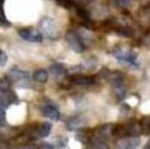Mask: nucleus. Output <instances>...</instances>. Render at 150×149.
Segmentation results:
<instances>
[{
	"label": "nucleus",
	"instance_id": "ddd939ff",
	"mask_svg": "<svg viewBox=\"0 0 150 149\" xmlns=\"http://www.w3.org/2000/svg\"><path fill=\"white\" fill-rule=\"evenodd\" d=\"M49 71H50V73L54 76H59L64 75L67 72L66 68H64V66L62 64H61V63H54V64H53L49 68Z\"/></svg>",
	"mask_w": 150,
	"mask_h": 149
},
{
	"label": "nucleus",
	"instance_id": "39448f33",
	"mask_svg": "<svg viewBox=\"0 0 150 149\" xmlns=\"http://www.w3.org/2000/svg\"><path fill=\"white\" fill-rule=\"evenodd\" d=\"M66 41L68 42L70 48L76 53H83L85 49V45L80 37V35L75 31H69L65 36Z\"/></svg>",
	"mask_w": 150,
	"mask_h": 149
},
{
	"label": "nucleus",
	"instance_id": "412c9836",
	"mask_svg": "<svg viewBox=\"0 0 150 149\" xmlns=\"http://www.w3.org/2000/svg\"><path fill=\"white\" fill-rule=\"evenodd\" d=\"M149 130H150V119H149Z\"/></svg>",
	"mask_w": 150,
	"mask_h": 149
},
{
	"label": "nucleus",
	"instance_id": "f3484780",
	"mask_svg": "<svg viewBox=\"0 0 150 149\" xmlns=\"http://www.w3.org/2000/svg\"><path fill=\"white\" fill-rule=\"evenodd\" d=\"M5 109L0 106V123H4L5 120Z\"/></svg>",
	"mask_w": 150,
	"mask_h": 149
},
{
	"label": "nucleus",
	"instance_id": "7ed1b4c3",
	"mask_svg": "<svg viewBox=\"0 0 150 149\" xmlns=\"http://www.w3.org/2000/svg\"><path fill=\"white\" fill-rule=\"evenodd\" d=\"M40 27L42 33L51 40H55L59 37V29L55 21L49 17L43 18L40 22Z\"/></svg>",
	"mask_w": 150,
	"mask_h": 149
},
{
	"label": "nucleus",
	"instance_id": "6ab92c4d",
	"mask_svg": "<svg viewBox=\"0 0 150 149\" xmlns=\"http://www.w3.org/2000/svg\"><path fill=\"white\" fill-rule=\"evenodd\" d=\"M145 148H150V140L149 141V142L145 145Z\"/></svg>",
	"mask_w": 150,
	"mask_h": 149
},
{
	"label": "nucleus",
	"instance_id": "f03ea898",
	"mask_svg": "<svg viewBox=\"0 0 150 149\" xmlns=\"http://www.w3.org/2000/svg\"><path fill=\"white\" fill-rule=\"evenodd\" d=\"M112 54L120 62H126L135 68H139L140 66L137 54L134 52L131 51L130 49H127L120 46H117L113 47V49L112 50Z\"/></svg>",
	"mask_w": 150,
	"mask_h": 149
},
{
	"label": "nucleus",
	"instance_id": "9b49d317",
	"mask_svg": "<svg viewBox=\"0 0 150 149\" xmlns=\"http://www.w3.org/2000/svg\"><path fill=\"white\" fill-rule=\"evenodd\" d=\"M52 130V124L50 122H44L42 123L38 130L35 132L36 138H46L50 134V132Z\"/></svg>",
	"mask_w": 150,
	"mask_h": 149
},
{
	"label": "nucleus",
	"instance_id": "0eeeda50",
	"mask_svg": "<svg viewBox=\"0 0 150 149\" xmlns=\"http://www.w3.org/2000/svg\"><path fill=\"white\" fill-rule=\"evenodd\" d=\"M6 77L11 82L18 83L20 81L27 80L29 78V73L27 71L22 70L17 67H12L8 70V72L6 74Z\"/></svg>",
	"mask_w": 150,
	"mask_h": 149
},
{
	"label": "nucleus",
	"instance_id": "1a4fd4ad",
	"mask_svg": "<svg viewBox=\"0 0 150 149\" xmlns=\"http://www.w3.org/2000/svg\"><path fill=\"white\" fill-rule=\"evenodd\" d=\"M141 144V139L138 136L123 137L115 144L117 148H135Z\"/></svg>",
	"mask_w": 150,
	"mask_h": 149
},
{
	"label": "nucleus",
	"instance_id": "423d86ee",
	"mask_svg": "<svg viewBox=\"0 0 150 149\" xmlns=\"http://www.w3.org/2000/svg\"><path fill=\"white\" fill-rule=\"evenodd\" d=\"M18 34L25 40L31 42H41L43 40L42 32L30 28H22L18 31Z\"/></svg>",
	"mask_w": 150,
	"mask_h": 149
},
{
	"label": "nucleus",
	"instance_id": "dca6fc26",
	"mask_svg": "<svg viewBox=\"0 0 150 149\" xmlns=\"http://www.w3.org/2000/svg\"><path fill=\"white\" fill-rule=\"evenodd\" d=\"M7 55H6V54L3 51V50H1L0 49V66H4L5 65V63L7 62Z\"/></svg>",
	"mask_w": 150,
	"mask_h": 149
},
{
	"label": "nucleus",
	"instance_id": "20e7f679",
	"mask_svg": "<svg viewBox=\"0 0 150 149\" xmlns=\"http://www.w3.org/2000/svg\"><path fill=\"white\" fill-rule=\"evenodd\" d=\"M141 131L140 124L137 121H131L120 126V127H114L113 135H118L121 138L127 136H138Z\"/></svg>",
	"mask_w": 150,
	"mask_h": 149
},
{
	"label": "nucleus",
	"instance_id": "2eb2a0df",
	"mask_svg": "<svg viewBox=\"0 0 150 149\" xmlns=\"http://www.w3.org/2000/svg\"><path fill=\"white\" fill-rule=\"evenodd\" d=\"M113 4L117 7L124 8L130 4V0H114Z\"/></svg>",
	"mask_w": 150,
	"mask_h": 149
},
{
	"label": "nucleus",
	"instance_id": "4468645a",
	"mask_svg": "<svg viewBox=\"0 0 150 149\" xmlns=\"http://www.w3.org/2000/svg\"><path fill=\"white\" fill-rule=\"evenodd\" d=\"M81 126H82V124H81V120L79 119H74L68 123V128L70 131L76 130V129L80 128Z\"/></svg>",
	"mask_w": 150,
	"mask_h": 149
},
{
	"label": "nucleus",
	"instance_id": "aec40b11",
	"mask_svg": "<svg viewBox=\"0 0 150 149\" xmlns=\"http://www.w3.org/2000/svg\"><path fill=\"white\" fill-rule=\"evenodd\" d=\"M88 2H92V1H95V0H87Z\"/></svg>",
	"mask_w": 150,
	"mask_h": 149
},
{
	"label": "nucleus",
	"instance_id": "f8f14e48",
	"mask_svg": "<svg viewBox=\"0 0 150 149\" xmlns=\"http://www.w3.org/2000/svg\"><path fill=\"white\" fill-rule=\"evenodd\" d=\"M33 77L36 82H38L40 83H45L48 80V73L46 69L40 68V69L36 70L33 73Z\"/></svg>",
	"mask_w": 150,
	"mask_h": 149
},
{
	"label": "nucleus",
	"instance_id": "6e6552de",
	"mask_svg": "<svg viewBox=\"0 0 150 149\" xmlns=\"http://www.w3.org/2000/svg\"><path fill=\"white\" fill-rule=\"evenodd\" d=\"M40 111L43 116H45L46 118H48L54 121H58L60 119V117H61L60 112L57 109V107L54 105L53 104H50V103L43 104L40 106Z\"/></svg>",
	"mask_w": 150,
	"mask_h": 149
},
{
	"label": "nucleus",
	"instance_id": "f257e3e1",
	"mask_svg": "<svg viewBox=\"0 0 150 149\" xmlns=\"http://www.w3.org/2000/svg\"><path fill=\"white\" fill-rule=\"evenodd\" d=\"M105 78L111 83L116 97L119 100H123L127 95V87L124 82L123 75L118 71H105Z\"/></svg>",
	"mask_w": 150,
	"mask_h": 149
},
{
	"label": "nucleus",
	"instance_id": "9d476101",
	"mask_svg": "<svg viewBox=\"0 0 150 149\" xmlns=\"http://www.w3.org/2000/svg\"><path fill=\"white\" fill-rule=\"evenodd\" d=\"M70 80L74 84L76 85H92L96 83V79L93 76H82V75L73 76L70 78Z\"/></svg>",
	"mask_w": 150,
	"mask_h": 149
},
{
	"label": "nucleus",
	"instance_id": "a211bd4d",
	"mask_svg": "<svg viewBox=\"0 0 150 149\" xmlns=\"http://www.w3.org/2000/svg\"><path fill=\"white\" fill-rule=\"evenodd\" d=\"M40 147L42 148H54V146L51 145V144H48V143H43Z\"/></svg>",
	"mask_w": 150,
	"mask_h": 149
}]
</instances>
